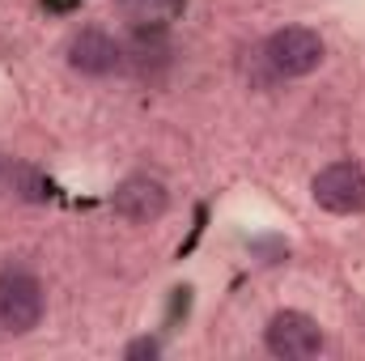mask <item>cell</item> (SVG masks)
<instances>
[{"label": "cell", "instance_id": "cell-4", "mask_svg": "<svg viewBox=\"0 0 365 361\" xmlns=\"http://www.w3.org/2000/svg\"><path fill=\"white\" fill-rule=\"evenodd\" d=\"M264 345L272 357L284 361H310L323 353V327L302 315V310H276L268 319V332H264Z\"/></svg>", "mask_w": 365, "mask_h": 361}, {"label": "cell", "instance_id": "cell-6", "mask_svg": "<svg viewBox=\"0 0 365 361\" xmlns=\"http://www.w3.org/2000/svg\"><path fill=\"white\" fill-rule=\"evenodd\" d=\"M123 64V47L106 34V30H77L68 39V68L81 73V77H110L115 68Z\"/></svg>", "mask_w": 365, "mask_h": 361}, {"label": "cell", "instance_id": "cell-8", "mask_svg": "<svg viewBox=\"0 0 365 361\" xmlns=\"http://www.w3.org/2000/svg\"><path fill=\"white\" fill-rule=\"evenodd\" d=\"M187 0H123V9L136 17V21H166L175 17Z\"/></svg>", "mask_w": 365, "mask_h": 361}, {"label": "cell", "instance_id": "cell-2", "mask_svg": "<svg viewBox=\"0 0 365 361\" xmlns=\"http://www.w3.org/2000/svg\"><path fill=\"white\" fill-rule=\"evenodd\" d=\"M43 306H47V298H43L38 276L17 268L0 272V332H9V336L34 332L43 319Z\"/></svg>", "mask_w": 365, "mask_h": 361}, {"label": "cell", "instance_id": "cell-10", "mask_svg": "<svg viewBox=\"0 0 365 361\" xmlns=\"http://www.w3.org/2000/svg\"><path fill=\"white\" fill-rule=\"evenodd\" d=\"M0 179H4V162H0Z\"/></svg>", "mask_w": 365, "mask_h": 361}, {"label": "cell", "instance_id": "cell-3", "mask_svg": "<svg viewBox=\"0 0 365 361\" xmlns=\"http://www.w3.org/2000/svg\"><path fill=\"white\" fill-rule=\"evenodd\" d=\"M310 195L323 213L353 217L365 208V171L357 162H331L310 179Z\"/></svg>", "mask_w": 365, "mask_h": 361}, {"label": "cell", "instance_id": "cell-1", "mask_svg": "<svg viewBox=\"0 0 365 361\" xmlns=\"http://www.w3.org/2000/svg\"><path fill=\"white\" fill-rule=\"evenodd\" d=\"M259 56H264V64L272 68V77H310V73L323 64L327 43H323V34L310 30V26H284V30H276L272 39L264 43Z\"/></svg>", "mask_w": 365, "mask_h": 361}, {"label": "cell", "instance_id": "cell-9", "mask_svg": "<svg viewBox=\"0 0 365 361\" xmlns=\"http://www.w3.org/2000/svg\"><path fill=\"white\" fill-rule=\"evenodd\" d=\"M158 353H162V345H158V340H149V336H140V340H132V345L123 349V357H128V361H145V357L153 361Z\"/></svg>", "mask_w": 365, "mask_h": 361}, {"label": "cell", "instance_id": "cell-7", "mask_svg": "<svg viewBox=\"0 0 365 361\" xmlns=\"http://www.w3.org/2000/svg\"><path fill=\"white\" fill-rule=\"evenodd\" d=\"M9 183H13V191H17L21 200H30V204H47V195H51L47 175L34 171V166H26V162H17V166L9 171Z\"/></svg>", "mask_w": 365, "mask_h": 361}, {"label": "cell", "instance_id": "cell-5", "mask_svg": "<svg viewBox=\"0 0 365 361\" xmlns=\"http://www.w3.org/2000/svg\"><path fill=\"white\" fill-rule=\"evenodd\" d=\"M110 204H115V213H119L123 221H132V225H153V221L170 208V191H166V183L153 179V175H128V179L115 187Z\"/></svg>", "mask_w": 365, "mask_h": 361}]
</instances>
